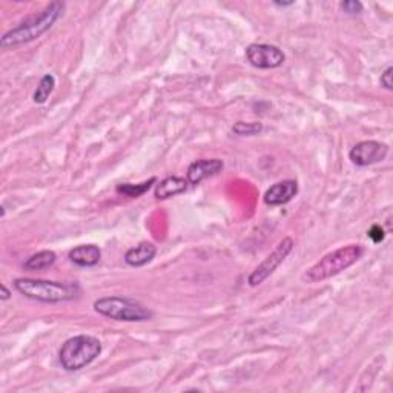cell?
Segmentation results:
<instances>
[{"label":"cell","mask_w":393,"mask_h":393,"mask_svg":"<svg viewBox=\"0 0 393 393\" xmlns=\"http://www.w3.org/2000/svg\"><path fill=\"white\" fill-rule=\"evenodd\" d=\"M65 3L63 2H52L39 14L26 19L25 22L20 23L16 28L5 32L0 39V46L3 50L14 48V46L30 43L32 40L39 39L40 36L52 28V25L57 22L60 16L63 14Z\"/></svg>","instance_id":"cell-1"},{"label":"cell","mask_w":393,"mask_h":393,"mask_svg":"<svg viewBox=\"0 0 393 393\" xmlns=\"http://www.w3.org/2000/svg\"><path fill=\"white\" fill-rule=\"evenodd\" d=\"M363 254L364 249L361 245H349L336 249L334 252H329L303 274V281L318 283L329 280L332 276L341 274L347 268L354 266L361 259Z\"/></svg>","instance_id":"cell-2"},{"label":"cell","mask_w":393,"mask_h":393,"mask_svg":"<svg viewBox=\"0 0 393 393\" xmlns=\"http://www.w3.org/2000/svg\"><path fill=\"white\" fill-rule=\"evenodd\" d=\"M14 288L19 294L40 303L70 301L80 292L77 283H57L36 279H17Z\"/></svg>","instance_id":"cell-3"},{"label":"cell","mask_w":393,"mask_h":393,"mask_svg":"<svg viewBox=\"0 0 393 393\" xmlns=\"http://www.w3.org/2000/svg\"><path fill=\"white\" fill-rule=\"evenodd\" d=\"M101 354V343L91 335H79L66 340L59 352V360L68 372L82 370Z\"/></svg>","instance_id":"cell-4"},{"label":"cell","mask_w":393,"mask_h":393,"mask_svg":"<svg viewBox=\"0 0 393 393\" xmlns=\"http://www.w3.org/2000/svg\"><path fill=\"white\" fill-rule=\"evenodd\" d=\"M94 309H96L97 314L111 318V320L115 321L143 323L152 318V312L145 308L143 304L121 296L99 298V300L94 303Z\"/></svg>","instance_id":"cell-5"},{"label":"cell","mask_w":393,"mask_h":393,"mask_svg":"<svg viewBox=\"0 0 393 393\" xmlns=\"http://www.w3.org/2000/svg\"><path fill=\"white\" fill-rule=\"evenodd\" d=\"M294 248H295V243L292 239H290V236L283 239L272 252L266 256V260H264L260 266L249 275L248 283L250 284V286L256 288V286H260L264 280H268L269 276L275 272L276 268H279L280 264L288 259V255L292 252Z\"/></svg>","instance_id":"cell-6"},{"label":"cell","mask_w":393,"mask_h":393,"mask_svg":"<svg viewBox=\"0 0 393 393\" xmlns=\"http://www.w3.org/2000/svg\"><path fill=\"white\" fill-rule=\"evenodd\" d=\"M246 59L250 65L259 68V70H274V68H280L284 63L286 56L279 46L252 43L246 48Z\"/></svg>","instance_id":"cell-7"},{"label":"cell","mask_w":393,"mask_h":393,"mask_svg":"<svg viewBox=\"0 0 393 393\" xmlns=\"http://www.w3.org/2000/svg\"><path fill=\"white\" fill-rule=\"evenodd\" d=\"M389 154V146L375 140H364L356 143L349 154L352 163L356 166H370L383 161Z\"/></svg>","instance_id":"cell-8"},{"label":"cell","mask_w":393,"mask_h":393,"mask_svg":"<svg viewBox=\"0 0 393 393\" xmlns=\"http://www.w3.org/2000/svg\"><path fill=\"white\" fill-rule=\"evenodd\" d=\"M223 161L220 159H201L189 165L186 180L191 185H200L203 180L214 177L223 169Z\"/></svg>","instance_id":"cell-9"},{"label":"cell","mask_w":393,"mask_h":393,"mask_svg":"<svg viewBox=\"0 0 393 393\" xmlns=\"http://www.w3.org/2000/svg\"><path fill=\"white\" fill-rule=\"evenodd\" d=\"M298 194V183L295 180H283L270 186L264 194V203L268 206L286 205Z\"/></svg>","instance_id":"cell-10"},{"label":"cell","mask_w":393,"mask_h":393,"mask_svg":"<svg viewBox=\"0 0 393 393\" xmlns=\"http://www.w3.org/2000/svg\"><path fill=\"white\" fill-rule=\"evenodd\" d=\"M101 259V249L96 245H80L70 250V260L80 268H92Z\"/></svg>","instance_id":"cell-11"},{"label":"cell","mask_w":393,"mask_h":393,"mask_svg":"<svg viewBox=\"0 0 393 393\" xmlns=\"http://www.w3.org/2000/svg\"><path fill=\"white\" fill-rule=\"evenodd\" d=\"M157 254V248H155L152 243L143 241L137 245L135 248H131L125 254V261L132 268H141L145 264L151 263L152 259Z\"/></svg>","instance_id":"cell-12"},{"label":"cell","mask_w":393,"mask_h":393,"mask_svg":"<svg viewBox=\"0 0 393 393\" xmlns=\"http://www.w3.org/2000/svg\"><path fill=\"white\" fill-rule=\"evenodd\" d=\"M186 189H188V180L172 175V177L161 180L159 185L155 186L154 194L157 200H166V199H171V196L186 192Z\"/></svg>","instance_id":"cell-13"},{"label":"cell","mask_w":393,"mask_h":393,"mask_svg":"<svg viewBox=\"0 0 393 393\" xmlns=\"http://www.w3.org/2000/svg\"><path fill=\"white\" fill-rule=\"evenodd\" d=\"M56 254L52 252V250H40V252L31 255L28 260L23 263V269L26 270H45L51 268L54 263H56Z\"/></svg>","instance_id":"cell-14"},{"label":"cell","mask_w":393,"mask_h":393,"mask_svg":"<svg viewBox=\"0 0 393 393\" xmlns=\"http://www.w3.org/2000/svg\"><path fill=\"white\" fill-rule=\"evenodd\" d=\"M54 86H56V79H54V76H51V74H46V76H43L42 80H40L37 90L34 91V96H32L34 103L43 105L52 94Z\"/></svg>","instance_id":"cell-15"},{"label":"cell","mask_w":393,"mask_h":393,"mask_svg":"<svg viewBox=\"0 0 393 393\" xmlns=\"http://www.w3.org/2000/svg\"><path fill=\"white\" fill-rule=\"evenodd\" d=\"M155 183V179L148 180L145 183H140V185H131V183H123V185H119L115 188V191L119 194H123L126 196H131V199H137V196H141L143 194H146L151 186Z\"/></svg>","instance_id":"cell-16"},{"label":"cell","mask_w":393,"mask_h":393,"mask_svg":"<svg viewBox=\"0 0 393 393\" xmlns=\"http://www.w3.org/2000/svg\"><path fill=\"white\" fill-rule=\"evenodd\" d=\"M232 131L236 135H255V134H260L263 131V125L261 123H245V121H239V123H235Z\"/></svg>","instance_id":"cell-17"},{"label":"cell","mask_w":393,"mask_h":393,"mask_svg":"<svg viewBox=\"0 0 393 393\" xmlns=\"http://www.w3.org/2000/svg\"><path fill=\"white\" fill-rule=\"evenodd\" d=\"M363 3L361 2H356V0H347V2H343L341 3V10L345 12V14H360L363 11Z\"/></svg>","instance_id":"cell-18"},{"label":"cell","mask_w":393,"mask_h":393,"mask_svg":"<svg viewBox=\"0 0 393 393\" xmlns=\"http://www.w3.org/2000/svg\"><path fill=\"white\" fill-rule=\"evenodd\" d=\"M367 235H369V239H370L372 241H374V243H381V241L385 239L384 229H383L381 226H378V225L372 226V228L369 229Z\"/></svg>","instance_id":"cell-19"},{"label":"cell","mask_w":393,"mask_h":393,"mask_svg":"<svg viewBox=\"0 0 393 393\" xmlns=\"http://www.w3.org/2000/svg\"><path fill=\"white\" fill-rule=\"evenodd\" d=\"M392 72H393V68L389 66L387 70H385L381 74V86H384L387 91L393 90V82H392Z\"/></svg>","instance_id":"cell-20"},{"label":"cell","mask_w":393,"mask_h":393,"mask_svg":"<svg viewBox=\"0 0 393 393\" xmlns=\"http://www.w3.org/2000/svg\"><path fill=\"white\" fill-rule=\"evenodd\" d=\"M0 290H2V294H0V298H2V301L10 300L11 292H10V290H8V288H6V286H5V284H2V286H0Z\"/></svg>","instance_id":"cell-21"},{"label":"cell","mask_w":393,"mask_h":393,"mask_svg":"<svg viewBox=\"0 0 393 393\" xmlns=\"http://www.w3.org/2000/svg\"><path fill=\"white\" fill-rule=\"evenodd\" d=\"M275 5H279V6H290V5H294V2H274Z\"/></svg>","instance_id":"cell-22"}]
</instances>
